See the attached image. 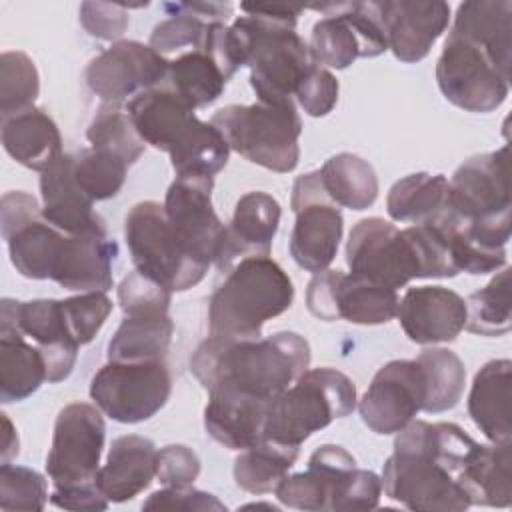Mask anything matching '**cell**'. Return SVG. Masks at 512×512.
Wrapping results in <instances>:
<instances>
[{
	"label": "cell",
	"instance_id": "1",
	"mask_svg": "<svg viewBox=\"0 0 512 512\" xmlns=\"http://www.w3.org/2000/svg\"><path fill=\"white\" fill-rule=\"evenodd\" d=\"M478 442L454 422L412 420L394 440L382 468L388 498L418 512L470 508L464 474Z\"/></svg>",
	"mask_w": 512,
	"mask_h": 512
},
{
	"label": "cell",
	"instance_id": "2",
	"mask_svg": "<svg viewBox=\"0 0 512 512\" xmlns=\"http://www.w3.org/2000/svg\"><path fill=\"white\" fill-rule=\"evenodd\" d=\"M310 366V344L296 332L230 340L208 336L190 370L208 392H230L270 402Z\"/></svg>",
	"mask_w": 512,
	"mask_h": 512
},
{
	"label": "cell",
	"instance_id": "3",
	"mask_svg": "<svg viewBox=\"0 0 512 512\" xmlns=\"http://www.w3.org/2000/svg\"><path fill=\"white\" fill-rule=\"evenodd\" d=\"M230 30L242 64L250 68V84L258 102H290L302 78L316 64L310 46L296 32V20L306 10L294 4H242Z\"/></svg>",
	"mask_w": 512,
	"mask_h": 512
},
{
	"label": "cell",
	"instance_id": "4",
	"mask_svg": "<svg viewBox=\"0 0 512 512\" xmlns=\"http://www.w3.org/2000/svg\"><path fill=\"white\" fill-rule=\"evenodd\" d=\"M294 300V286L270 256L238 260L208 302V332L214 338H260L262 326L284 314Z\"/></svg>",
	"mask_w": 512,
	"mask_h": 512
},
{
	"label": "cell",
	"instance_id": "5",
	"mask_svg": "<svg viewBox=\"0 0 512 512\" xmlns=\"http://www.w3.org/2000/svg\"><path fill=\"white\" fill-rule=\"evenodd\" d=\"M356 408L354 382L334 368L304 370L284 392L268 402L264 438L302 446L314 432Z\"/></svg>",
	"mask_w": 512,
	"mask_h": 512
},
{
	"label": "cell",
	"instance_id": "6",
	"mask_svg": "<svg viewBox=\"0 0 512 512\" xmlns=\"http://www.w3.org/2000/svg\"><path fill=\"white\" fill-rule=\"evenodd\" d=\"M230 150L272 172H292L300 160L302 120L294 102L228 104L210 120Z\"/></svg>",
	"mask_w": 512,
	"mask_h": 512
},
{
	"label": "cell",
	"instance_id": "7",
	"mask_svg": "<svg viewBox=\"0 0 512 512\" xmlns=\"http://www.w3.org/2000/svg\"><path fill=\"white\" fill-rule=\"evenodd\" d=\"M436 82L448 102L466 112H492L510 92V58L450 30L436 62Z\"/></svg>",
	"mask_w": 512,
	"mask_h": 512
},
{
	"label": "cell",
	"instance_id": "8",
	"mask_svg": "<svg viewBox=\"0 0 512 512\" xmlns=\"http://www.w3.org/2000/svg\"><path fill=\"white\" fill-rule=\"evenodd\" d=\"M124 238L136 270L172 292L196 286L208 272L182 248L160 202L134 204L124 218Z\"/></svg>",
	"mask_w": 512,
	"mask_h": 512
},
{
	"label": "cell",
	"instance_id": "9",
	"mask_svg": "<svg viewBox=\"0 0 512 512\" xmlns=\"http://www.w3.org/2000/svg\"><path fill=\"white\" fill-rule=\"evenodd\" d=\"M172 376L164 360L110 362L90 382V398L112 420L138 424L152 418L168 402Z\"/></svg>",
	"mask_w": 512,
	"mask_h": 512
},
{
	"label": "cell",
	"instance_id": "10",
	"mask_svg": "<svg viewBox=\"0 0 512 512\" xmlns=\"http://www.w3.org/2000/svg\"><path fill=\"white\" fill-rule=\"evenodd\" d=\"M290 206L296 214L288 242L290 256L306 272L318 274L336 258L344 230L340 206L326 194L320 170L306 172L294 180Z\"/></svg>",
	"mask_w": 512,
	"mask_h": 512
},
{
	"label": "cell",
	"instance_id": "11",
	"mask_svg": "<svg viewBox=\"0 0 512 512\" xmlns=\"http://www.w3.org/2000/svg\"><path fill=\"white\" fill-rule=\"evenodd\" d=\"M312 8L326 14L314 24L308 44L316 64L344 70L356 58H374L388 50L374 2L320 4Z\"/></svg>",
	"mask_w": 512,
	"mask_h": 512
},
{
	"label": "cell",
	"instance_id": "12",
	"mask_svg": "<svg viewBox=\"0 0 512 512\" xmlns=\"http://www.w3.org/2000/svg\"><path fill=\"white\" fill-rule=\"evenodd\" d=\"M106 438L102 410L86 402L64 406L54 422L46 474L54 488L94 484Z\"/></svg>",
	"mask_w": 512,
	"mask_h": 512
},
{
	"label": "cell",
	"instance_id": "13",
	"mask_svg": "<svg viewBox=\"0 0 512 512\" xmlns=\"http://www.w3.org/2000/svg\"><path fill=\"white\" fill-rule=\"evenodd\" d=\"M398 292L358 274L322 270L314 274L306 290V306L312 316L352 324H386L396 318Z\"/></svg>",
	"mask_w": 512,
	"mask_h": 512
},
{
	"label": "cell",
	"instance_id": "14",
	"mask_svg": "<svg viewBox=\"0 0 512 512\" xmlns=\"http://www.w3.org/2000/svg\"><path fill=\"white\" fill-rule=\"evenodd\" d=\"M346 264L352 274L394 290L420 278V262L406 230L378 216L354 224L346 242Z\"/></svg>",
	"mask_w": 512,
	"mask_h": 512
},
{
	"label": "cell",
	"instance_id": "15",
	"mask_svg": "<svg viewBox=\"0 0 512 512\" xmlns=\"http://www.w3.org/2000/svg\"><path fill=\"white\" fill-rule=\"evenodd\" d=\"M510 148L468 158L448 180L444 210L462 222L510 216Z\"/></svg>",
	"mask_w": 512,
	"mask_h": 512
},
{
	"label": "cell",
	"instance_id": "16",
	"mask_svg": "<svg viewBox=\"0 0 512 512\" xmlns=\"http://www.w3.org/2000/svg\"><path fill=\"white\" fill-rule=\"evenodd\" d=\"M212 188L210 176H176L164 198L166 218L182 248L206 266L216 264L226 228L214 212Z\"/></svg>",
	"mask_w": 512,
	"mask_h": 512
},
{
	"label": "cell",
	"instance_id": "17",
	"mask_svg": "<svg viewBox=\"0 0 512 512\" xmlns=\"http://www.w3.org/2000/svg\"><path fill=\"white\" fill-rule=\"evenodd\" d=\"M166 74L168 58L152 50L150 44L118 40L88 62L84 80L102 102L122 104L144 90L160 86Z\"/></svg>",
	"mask_w": 512,
	"mask_h": 512
},
{
	"label": "cell",
	"instance_id": "18",
	"mask_svg": "<svg viewBox=\"0 0 512 512\" xmlns=\"http://www.w3.org/2000/svg\"><path fill=\"white\" fill-rule=\"evenodd\" d=\"M0 326H12L30 338L46 360L48 382L66 380L76 364L80 344L70 334L62 300L40 298L18 302L4 298L0 304Z\"/></svg>",
	"mask_w": 512,
	"mask_h": 512
},
{
	"label": "cell",
	"instance_id": "19",
	"mask_svg": "<svg viewBox=\"0 0 512 512\" xmlns=\"http://www.w3.org/2000/svg\"><path fill=\"white\" fill-rule=\"evenodd\" d=\"M424 404V382L416 360H390L372 378L358 402L362 422L376 434H398Z\"/></svg>",
	"mask_w": 512,
	"mask_h": 512
},
{
	"label": "cell",
	"instance_id": "20",
	"mask_svg": "<svg viewBox=\"0 0 512 512\" xmlns=\"http://www.w3.org/2000/svg\"><path fill=\"white\" fill-rule=\"evenodd\" d=\"M388 42L400 62H418L450 22V6L442 0H384L374 2Z\"/></svg>",
	"mask_w": 512,
	"mask_h": 512
},
{
	"label": "cell",
	"instance_id": "21",
	"mask_svg": "<svg viewBox=\"0 0 512 512\" xmlns=\"http://www.w3.org/2000/svg\"><path fill=\"white\" fill-rule=\"evenodd\" d=\"M356 468L354 456L336 444H322L308 458V470L286 476L276 498L296 510H334L346 478Z\"/></svg>",
	"mask_w": 512,
	"mask_h": 512
},
{
	"label": "cell",
	"instance_id": "22",
	"mask_svg": "<svg viewBox=\"0 0 512 512\" xmlns=\"http://www.w3.org/2000/svg\"><path fill=\"white\" fill-rule=\"evenodd\" d=\"M396 318L416 344L452 342L466 326V300L444 286L408 288L398 302Z\"/></svg>",
	"mask_w": 512,
	"mask_h": 512
},
{
	"label": "cell",
	"instance_id": "23",
	"mask_svg": "<svg viewBox=\"0 0 512 512\" xmlns=\"http://www.w3.org/2000/svg\"><path fill=\"white\" fill-rule=\"evenodd\" d=\"M280 214L278 200L268 192L252 190L240 196L232 220L224 228V242L216 268L228 272L242 258L270 256Z\"/></svg>",
	"mask_w": 512,
	"mask_h": 512
},
{
	"label": "cell",
	"instance_id": "24",
	"mask_svg": "<svg viewBox=\"0 0 512 512\" xmlns=\"http://www.w3.org/2000/svg\"><path fill=\"white\" fill-rule=\"evenodd\" d=\"M42 216L64 234L78 236L100 232L104 220L94 212V202L82 192L74 176V154H62L40 172Z\"/></svg>",
	"mask_w": 512,
	"mask_h": 512
},
{
	"label": "cell",
	"instance_id": "25",
	"mask_svg": "<svg viewBox=\"0 0 512 512\" xmlns=\"http://www.w3.org/2000/svg\"><path fill=\"white\" fill-rule=\"evenodd\" d=\"M124 108L140 138L164 152H170L198 120L196 108L164 82L140 92Z\"/></svg>",
	"mask_w": 512,
	"mask_h": 512
},
{
	"label": "cell",
	"instance_id": "26",
	"mask_svg": "<svg viewBox=\"0 0 512 512\" xmlns=\"http://www.w3.org/2000/svg\"><path fill=\"white\" fill-rule=\"evenodd\" d=\"M158 468V450L150 438L126 434L112 440L106 464L96 474V486L108 502H126L144 492Z\"/></svg>",
	"mask_w": 512,
	"mask_h": 512
},
{
	"label": "cell",
	"instance_id": "27",
	"mask_svg": "<svg viewBox=\"0 0 512 512\" xmlns=\"http://www.w3.org/2000/svg\"><path fill=\"white\" fill-rule=\"evenodd\" d=\"M2 146L18 164L44 172L62 152V136L48 112L38 106L2 116Z\"/></svg>",
	"mask_w": 512,
	"mask_h": 512
},
{
	"label": "cell",
	"instance_id": "28",
	"mask_svg": "<svg viewBox=\"0 0 512 512\" xmlns=\"http://www.w3.org/2000/svg\"><path fill=\"white\" fill-rule=\"evenodd\" d=\"M118 256V242L106 230L68 236L62 264L54 282L66 290L106 292L112 288V264Z\"/></svg>",
	"mask_w": 512,
	"mask_h": 512
},
{
	"label": "cell",
	"instance_id": "29",
	"mask_svg": "<svg viewBox=\"0 0 512 512\" xmlns=\"http://www.w3.org/2000/svg\"><path fill=\"white\" fill-rule=\"evenodd\" d=\"M510 382L512 362L490 360L476 372L468 394V414L492 444H506L512 438Z\"/></svg>",
	"mask_w": 512,
	"mask_h": 512
},
{
	"label": "cell",
	"instance_id": "30",
	"mask_svg": "<svg viewBox=\"0 0 512 512\" xmlns=\"http://www.w3.org/2000/svg\"><path fill=\"white\" fill-rule=\"evenodd\" d=\"M266 408V400L230 392H208L204 428L226 448L246 450L264 438Z\"/></svg>",
	"mask_w": 512,
	"mask_h": 512
},
{
	"label": "cell",
	"instance_id": "31",
	"mask_svg": "<svg viewBox=\"0 0 512 512\" xmlns=\"http://www.w3.org/2000/svg\"><path fill=\"white\" fill-rule=\"evenodd\" d=\"M48 380L46 360L36 344L12 328L0 326V400L20 402L32 396Z\"/></svg>",
	"mask_w": 512,
	"mask_h": 512
},
{
	"label": "cell",
	"instance_id": "32",
	"mask_svg": "<svg viewBox=\"0 0 512 512\" xmlns=\"http://www.w3.org/2000/svg\"><path fill=\"white\" fill-rule=\"evenodd\" d=\"M464 490L472 506L508 508L512 504L510 442L474 448L464 474Z\"/></svg>",
	"mask_w": 512,
	"mask_h": 512
},
{
	"label": "cell",
	"instance_id": "33",
	"mask_svg": "<svg viewBox=\"0 0 512 512\" xmlns=\"http://www.w3.org/2000/svg\"><path fill=\"white\" fill-rule=\"evenodd\" d=\"M174 334L168 314L126 316L108 342L110 362L164 360Z\"/></svg>",
	"mask_w": 512,
	"mask_h": 512
},
{
	"label": "cell",
	"instance_id": "34",
	"mask_svg": "<svg viewBox=\"0 0 512 512\" xmlns=\"http://www.w3.org/2000/svg\"><path fill=\"white\" fill-rule=\"evenodd\" d=\"M320 180L330 200L350 210H366L378 198V176L372 164L350 152L328 158L320 168Z\"/></svg>",
	"mask_w": 512,
	"mask_h": 512
},
{
	"label": "cell",
	"instance_id": "35",
	"mask_svg": "<svg viewBox=\"0 0 512 512\" xmlns=\"http://www.w3.org/2000/svg\"><path fill=\"white\" fill-rule=\"evenodd\" d=\"M448 178L444 174L416 172L392 184L386 196V212L396 222L426 224L446 206Z\"/></svg>",
	"mask_w": 512,
	"mask_h": 512
},
{
	"label": "cell",
	"instance_id": "36",
	"mask_svg": "<svg viewBox=\"0 0 512 512\" xmlns=\"http://www.w3.org/2000/svg\"><path fill=\"white\" fill-rule=\"evenodd\" d=\"M300 446L280 444L274 440H260L258 444L240 450L234 460V482L250 494H268L286 478L296 464Z\"/></svg>",
	"mask_w": 512,
	"mask_h": 512
},
{
	"label": "cell",
	"instance_id": "37",
	"mask_svg": "<svg viewBox=\"0 0 512 512\" xmlns=\"http://www.w3.org/2000/svg\"><path fill=\"white\" fill-rule=\"evenodd\" d=\"M228 80L230 78L204 48H194L168 60L164 84L176 90L194 108H204L222 96Z\"/></svg>",
	"mask_w": 512,
	"mask_h": 512
},
{
	"label": "cell",
	"instance_id": "38",
	"mask_svg": "<svg viewBox=\"0 0 512 512\" xmlns=\"http://www.w3.org/2000/svg\"><path fill=\"white\" fill-rule=\"evenodd\" d=\"M424 382L422 410L430 414L454 408L464 392L466 368L460 356L448 348H424L416 358Z\"/></svg>",
	"mask_w": 512,
	"mask_h": 512
},
{
	"label": "cell",
	"instance_id": "39",
	"mask_svg": "<svg viewBox=\"0 0 512 512\" xmlns=\"http://www.w3.org/2000/svg\"><path fill=\"white\" fill-rule=\"evenodd\" d=\"M168 154L176 176L214 178L228 164L230 146L212 122L198 118Z\"/></svg>",
	"mask_w": 512,
	"mask_h": 512
},
{
	"label": "cell",
	"instance_id": "40",
	"mask_svg": "<svg viewBox=\"0 0 512 512\" xmlns=\"http://www.w3.org/2000/svg\"><path fill=\"white\" fill-rule=\"evenodd\" d=\"M452 30L462 32L496 54L510 58L512 52V2L508 0H470L456 10Z\"/></svg>",
	"mask_w": 512,
	"mask_h": 512
},
{
	"label": "cell",
	"instance_id": "41",
	"mask_svg": "<svg viewBox=\"0 0 512 512\" xmlns=\"http://www.w3.org/2000/svg\"><path fill=\"white\" fill-rule=\"evenodd\" d=\"M86 138L90 148L110 152L124 160L128 166L134 164L146 150V142L136 132L122 104L102 102L86 130Z\"/></svg>",
	"mask_w": 512,
	"mask_h": 512
},
{
	"label": "cell",
	"instance_id": "42",
	"mask_svg": "<svg viewBox=\"0 0 512 512\" xmlns=\"http://www.w3.org/2000/svg\"><path fill=\"white\" fill-rule=\"evenodd\" d=\"M510 268L466 300V330L480 336H502L510 330Z\"/></svg>",
	"mask_w": 512,
	"mask_h": 512
},
{
	"label": "cell",
	"instance_id": "43",
	"mask_svg": "<svg viewBox=\"0 0 512 512\" xmlns=\"http://www.w3.org/2000/svg\"><path fill=\"white\" fill-rule=\"evenodd\" d=\"M126 170L124 160L104 150L84 148L74 154L76 182L92 202L114 198L124 186Z\"/></svg>",
	"mask_w": 512,
	"mask_h": 512
},
{
	"label": "cell",
	"instance_id": "44",
	"mask_svg": "<svg viewBox=\"0 0 512 512\" xmlns=\"http://www.w3.org/2000/svg\"><path fill=\"white\" fill-rule=\"evenodd\" d=\"M40 92V78L32 58L18 50L0 56V116L34 106Z\"/></svg>",
	"mask_w": 512,
	"mask_h": 512
},
{
	"label": "cell",
	"instance_id": "45",
	"mask_svg": "<svg viewBox=\"0 0 512 512\" xmlns=\"http://www.w3.org/2000/svg\"><path fill=\"white\" fill-rule=\"evenodd\" d=\"M48 500L46 478L26 466L2 464L0 466V508L12 510H44Z\"/></svg>",
	"mask_w": 512,
	"mask_h": 512
},
{
	"label": "cell",
	"instance_id": "46",
	"mask_svg": "<svg viewBox=\"0 0 512 512\" xmlns=\"http://www.w3.org/2000/svg\"><path fill=\"white\" fill-rule=\"evenodd\" d=\"M170 18L158 22L150 34V48L160 56H168L172 52L182 54L200 46L208 22L176 8L174 2L162 6Z\"/></svg>",
	"mask_w": 512,
	"mask_h": 512
},
{
	"label": "cell",
	"instance_id": "47",
	"mask_svg": "<svg viewBox=\"0 0 512 512\" xmlns=\"http://www.w3.org/2000/svg\"><path fill=\"white\" fill-rule=\"evenodd\" d=\"M116 294L124 316L168 314L172 302V290L138 270L122 278Z\"/></svg>",
	"mask_w": 512,
	"mask_h": 512
},
{
	"label": "cell",
	"instance_id": "48",
	"mask_svg": "<svg viewBox=\"0 0 512 512\" xmlns=\"http://www.w3.org/2000/svg\"><path fill=\"white\" fill-rule=\"evenodd\" d=\"M62 310L70 334L80 346H84L92 342L104 326L112 312V300L106 296V292H82L78 296L64 298Z\"/></svg>",
	"mask_w": 512,
	"mask_h": 512
},
{
	"label": "cell",
	"instance_id": "49",
	"mask_svg": "<svg viewBox=\"0 0 512 512\" xmlns=\"http://www.w3.org/2000/svg\"><path fill=\"white\" fill-rule=\"evenodd\" d=\"M294 96L308 116H326L338 102V80L330 70L314 64L302 78Z\"/></svg>",
	"mask_w": 512,
	"mask_h": 512
},
{
	"label": "cell",
	"instance_id": "50",
	"mask_svg": "<svg viewBox=\"0 0 512 512\" xmlns=\"http://www.w3.org/2000/svg\"><path fill=\"white\" fill-rule=\"evenodd\" d=\"M200 474V458L184 444H168L158 450L156 478L168 488L192 486Z\"/></svg>",
	"mask_w": 512,
	"mask_h": 512
},
{
	"label": "cell",
	"instance_id": "51",
	"mask_svg": "<svg viewBox=\"0 0 512 512\" xmlns=\"http://www.w3.org/2000/svg\"><path fill=\"white\" fill-rule=\"evenodd\" d=\"M84 30L100 40H118L128 28V8L124 4L84 2L80 6Z\"/></svg>",
	"mask_w": 512,
	"mask_h": 512
},
{
	"label": "cell",
	"instance_id": "52",
	"mask_svg": "<svg viewBox=\"0 0 512 512\" xmlns=\"http://www.w3.org/2000/svg\"><path fill=\"white\" fill-rule=\"evenodd\" d=\"M382 496V480L376 472L354 468L344 482L336 510H372Z\"/></svg>",
	"mask_w": 512,
	"mask_h": 512
},
{
	"label": "cell",
	"instance_id": "53",
	"mask_svg": "<svg viewBox=\"0 0 512 512\" xmlns=\"http://www.w3.org/2000/svg\"><path fill=\"white\" fill-rule=\"evenodd\" d=\"M144 510H226V506L208 492L196 490L192 486L186 488H168L154 492L142 504Z\"/></svg>",
	"mask_w": 512,
	"mask_h": 512
},
{
	"label": "cell",
	"instance_id": "54",
	"mask_svg": "<svg viewBox=\"0 0 512 512\" xmlns=\"http://www.w3.org/2000/svg\"><path fill=\"white\" fill-rule=\"evenodd\" d=\"M50 502L64 510H106L108 498L94 484L70 486V488H54L50 494Z\"/></svg>",
	"mask_w": 512,
	"mask_h": 512
},
{
	"label": "cell",
	"instance_id": "55",
	"mask_svg": "<svg viewBox=\"0 0 512 512\" xmlns=\"http://www.w3.org/2000/svg\"><path fill=\"white\" fill-rule=\"evenodd\" d=\"M2 416V426H4V438H2V464L10 462L12 458L18 456V434L14 424L10 422L8 414H0Z\"/></svg>",
	"mask_w": 512,
	"mask_h": 512
}]
</instances>
